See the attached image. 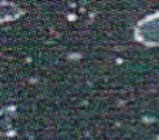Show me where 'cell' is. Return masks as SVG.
Returning a JSON list of instances; mask_svg holds the SVG:
<instances>
[{
	"label": "cell",
	"instance_id": "obj_1",
	"mask_svg": "<svg viewBox=\"0 0 159 140\" xmlns=\"http://www.w3.org/2000/svg\"><path fill=\"white\" fill-rule=\"evenodd\" d=\"M135 35L147 45H159V12L143 20L138 25Z\"/></svg>",
	"mask_w": 159,
	"mask_h": 140
}]
</instances>
